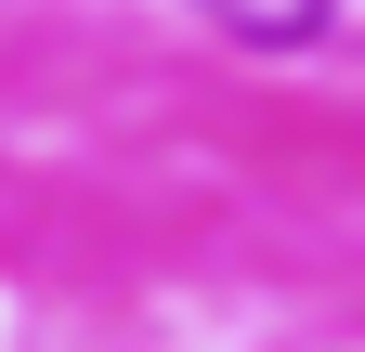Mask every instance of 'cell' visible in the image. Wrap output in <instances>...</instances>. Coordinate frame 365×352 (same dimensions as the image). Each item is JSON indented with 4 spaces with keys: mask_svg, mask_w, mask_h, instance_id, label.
Instances as JSON below:
<instances>
[{
    "mask_svg": "<svg viewBox=\"0 0 365 352\" xmlns=\"http://www.w3.org/2000/svg\"><path fill=\"white\" fill-rule=\"evenodd\" d=\"M222 39H248V53H313L327 39V0H209Z\"/></svg>",
    "mask_w": 365,
    "mask_h": 352,
    "instance_id": "obj_1",
    "label": "cell"
}]
</instances>
